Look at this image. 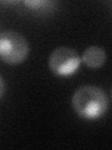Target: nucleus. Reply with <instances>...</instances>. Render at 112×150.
Returning <instances> with one entry per match:
<instances>
[{
  "mask_svg": "<svg viewBox=\"0 0 112 150\" xmlns=\"http://www.w3.org/2000/svg\"><path fill=\"white\" fill-rule=\"evenodd\" d=\"M4 92H5V83L2 77L0 76V98L4 95Z\"/></svg>",
  "mask_w": 112,
  "mask_h": 150,
  "instance_id": "nucleus-6",
  "label": "nucleus"
},
{
  "mask_svg": "<svg viewBox=\"0 0 112 150\" xmlns=\"http://www.w3.org/2000/svg\"><path fill=\"white\" fill-rule=\"evenodd\" d=\"M106 54L105 50L98 46H90L84 51L81 61L88 68L96 69L105 64Z\"/></svg>",
  "mask_w": 112,
  "mask_h": 150,
  "instance_id": "nucleus-4",
  "label": "nucleus"
},
{
  "mask_svg": "<svg viewBox=\"0 0 112 150\" xmlns=\"http://www.w3.org/2000/svg\"><path fill=\"white\" fill-rule=\"evenodd\" d=\"M72 107L81 118L94 120L106 114L108 108V98L100 87L83 86L73 94Z\"/></svg>",
  "mask_w": 112,
  "mask_h": 150,
  "instance_id": "nucleus-1",
  "label": "nucleus"
},
{
  "mask_svg": "<svg viewBox=\"0 0 112 150\" xmlns=\"http://www.w3.org/2000/svg\"><path fill=\"white\" fill-rule=\"evenodd\" d=\"M24 4L28 8L32 9H36V11H40L46 8H49L50 5H53V2L50 1H41V0H36V1H25Z\"/></svg>",
  "mask_w": 112,
  "mask_h": 150,
  "instance_id": "nucleus-5",
  "label": "nucleus"
},
{
  "mask_svg": "<svg viewBox=\"0 0 112 150\" xmlns=\"http://www.w3.org/2000/svg\"><path fill=\"white\" fill-rule=\"evenodd\" d=\"M81 57L76 50L69 47H58L50 54L49 68L56 76L68 77L78 69Z\"/></svg>",
  "mask_w": 112,
  "mask_h": 150,
  "instance_id": "nucleus-3",
  "label": "nucleus"
},
{
  "mask_svg": "<svg viewBox=\"0 0 112 150\" xmlns=\"http://www.w3.org/2000/svg\"><path fill=\"white\" fill-rule=\"evenodd\" d=\"M29 54V44L22 34L15 31L0 33V59L9 65L23 62Z\"/></svg>",
  "mask_w": 112,
  "mask_h": 150,
  "instance_id": "nucleus-2",
  "label": "nucleus"
}]
</instances>
